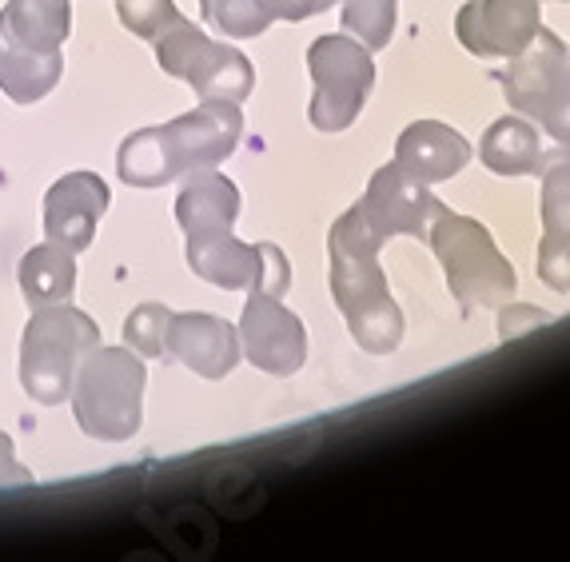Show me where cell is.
<instances>
[{
	"label": "cell",
	"instance_id": "cell-19",
	"mask_svg": "<svg viewBox=\"0 0 570 562\" xmlns=\"http://www.w3.org/2000/svg\"><path fill=\"white\" fill-rule=\"evenodd\" d=\"M188 85L200 92V100H232L244 105L252 88H256V68L252 60L232 48L228 40H208L196 60V68L188 72Z\"/></svg>",
	"mask_w": 570,
	"mask_h": 562
},
{
	"label": "cell",
	"instance_id": "cell-4",
	"mask_svg": "<svg viewBox=\"0 0 570 562\" xmlns=\"http://www.w3.org/2000/svg\"><path fill=\"white\" fill-rule=\"evenodd\" d=\"M431 248H435L439 264H443V276H448L451 296L459 299L463 312H475V307H503L519 292V276H514V264L499 252L491 231L471 216H459V211H443V216L431 219Z\"/></svg>",
	"mask_w": 570,
	"mask_h": 562
},
{
	"label": "cell",
	"instance_id": "cell-29",
	"mask_svg": "<svg viewBox=\"0 0 570 562\" xmlns=\"http://www.w3.org/2000/svg\"><path fill=\"white\" fill-rule=\"evenodd\" d=\"M272 20H307L315 12H327L335 0H259Z\"/></svg>",
	"mask_w": 570,
	"mask_h": 562
},
{
	"label": "cell",
	"instance_id": "cell-11",
	"mask_svg": "<svg viewBox=\"0 0 570 562\" xmlns=\"http://www.w3.org/2000/svg\"><path fill=\"white\" fill-rule=\"evenodd\" d=\"M239 355V327L208 312H171L168 339H164V359L184 363L200 379H228L236 372Z\"/></svg>",
	"mask_w": 570,
	"mask_h": 562
},
{
	"label": "cell",
	"instance_id": "cell-6",
	"mask_svg": "<svg viewBox=\"0 0 570 562\" xmlns=\"http://www.w3.org/2000/svg\"><path fill=\"white\" fill-rule=\"evenodd\" d=\"M307 72H312V125L320 132H343L355 125V116L367 105L371 88H375V60L371 48L360 45L347 32H332V37L312 40L307 48Z\"/></svg>",
	"mask_w": 570,
	"mask_h": 562
},
{
	"label": "cell",
	"instance_id": "cell-5",
	"mask_svg": "<svg viewBox=\"0 0 570 562\" xmlns=\"http://www.w3.org/2000/svg\"><path fill=\"white\" fill-rule=\"evenodd\" d=\"M507 105L534 120L554 144H570V57L554 32L539 29L519 57L499 68Z\"/></svg>",
	"mask_w": 570,
	"mask_h": 562
},
{
	"label": "cell",
	"instance_id": "cell-21",
	"mask_svg": "<svg viewBox=\"0 0 570 562\" xmlns=\"http://www.w3.org/2000/svg\"><path fill=\"white\" fill-rule=\"evenodd\" d=\"M65 60L60 52H32V48L0 45V92L12 105H37L57 88Z\"/></svg>",
	"mask_w": 570,
	"mask_h": 562
},
{
	"label": "cell",
	"instance_id": "cell-16",
	"mask_svg": "<svg viewBox=\"0 0 570 562\" xmlns=\"http://www.w3.org/2000/svg\"><path fill=\"white\" fill-rule=\"evenodd\" d=\"M259 259H264L259 244H244V239L232 236V228L188 236V267L208 284L224 287V292L256 287Z\"/></svg>",
	"mask_w": 570,
	"mask_h": 562
},
{
	"label": "cell",
	"instance_id": "cell-15",
	"mask_svg": "<svg viewBox=\"0 0 570 562\" xmlns=\"http://www.w3.org/2000/svg\"><path fill=\"white\" fill-rule=\"evenodd\" d=\"M395 160H400L415 180L443 184L466 168V160H471V144H466L451 125L419 120V125H407L400 132V140H395Z\"/></svg>",
	"mask_w": 570,
	"mask_h": 562
},
{
	"label": "cell",
	"instance_id": "cell-10",
	"mask_svg": "<svg viewBox=\"0 0 570 562\" xmlns=\"http://www.w3.org/2000/svg\"><path fill=\"white\" fill-rule=\"evenodd\" d=\"M539 29V0H466L455 17L459 45L479 60L519 57Z\"/></svg>",
	"mask_w": 570,
	"mask_h": 562
},
{
	"label": "cell",
	"instance_id": "cell-1",
	"mask_svg": "<svg viewBox=\"0 0 570 562\" xmlns=\"http://www.w3.org/2000/svg\"><path fill=\"white\" fill-rule=\"evenodd\" d=\"M383 239L367 228L360 208H347L332 224V299L347 319V332L367 355H391L403 339V312L391 299L380 267Z\"/></svg>",
	"mask_w": 570,
	"mask_h": 562
},
{
	"label": "cell",
	"instance_id": "cell-30",
	"mask_svg": "<svg viewBox=\"0 0 570 562\" xmlns=\"http://www.w3.org/2000/svg\"><path fill=\"white\" fill-rule=\"evenodd\" d=\"M29 483V471L20 467L17 451H12V438L0 431V486H20Z\"/></svg>",
	"mask_w": 570,
	"mask_h": 562
},
{
	"label": "cell",
	"instance_id": "cell-17",
	"mask_svg": "<svg viewBox=\"0 0 570 562\" xmlns=\"http://www.w3.org/2000/svg\"><path fill=\"white\" fill-rule=\"evenodd\" d=\"M236 216H239V188L228 176H219L216 168H200V172L184 176V188L176 196V219H180L184 236L232 228Z\"/></svg>",
	"mask_w": 570,
	"mask_h": 562
},
{
	"label": "cell",
	"instance_id": "cell-24",
	"mask_svg": "<svg viewBox=\"0 0 570 562\" xmlns=\"http://www.w3.org/2000/svg\"><path fill=\"white\" fill-rule=\"evenodd\" d=\"M208 40H212L208 32L196 29L191 20H180V24H171L160 40H153V45H156V65H160L168 77L188 80V72L196 68V60H200V52H204V45H208Z\"/></svg>",
	"mask_w": 570,
	"mask_h": 562
},
{
	"label": "cell",
	"instance_id": "cell-7",
	"mask_svg": "<svg viewBox=\"0 0 570 562\" xmlns=\"http://www.w3.org/2000/svg\"><path fill=\"white\" fill-rule=\"evenodd\" d=\"M156 136H160L171 176L184 180L188 172L216 168L236 152L239 140H244V116L232 100H200V108L160 125Z\"/></svg>",
	"mask_w": 570,
	"mask_h": 562
},
{
	"label": "cell",
	"instance_id": "cell-31",
	"mask_svg": "<svg viewBox=\"0 0 570 562\" xmlns=\"http://www.w3.org/2000/svg\"><path fill=\"white\" fill-rule=\"evenodd\" d=\"M567 57H570V48H567Z\"/></svg>",
	"mask_w": 570,
	"mask_h": 562
},
{
	"label": "cell",
	"instance_id": "cell-26",
	"mask_svg": "<svg viewBox=\"0 0 570 562\" xmlns=\"http://www.w3.org/2000/svg\"><path fill=\"white\" fill-rule=\"evenodd\" d=\"M120 24L140 40H160L171 24H180V9L176 0H116Z\"/></svg>",
	"mask_w": 570,
	"mask_h": 562
},
{
	"label": "cell",
	"instance_id": "cell-9",
	"mask_svg": "<svg viewBox=\"0 0 570 562\" xmlns=\"http://www.w3.org/2000/svg\"><path fill=\"white\" fill-rule=\"evenodd\" d=\"M239 347L247 363L267 375H295L307 359V332L304 319L287 312L267 292H247L244 319H239Z\"/></svg>",
	"mask_w": 570,
	"mask_h": 562
},
{
	"label": "cell",
	"instance_id": "cell-27",
	"mask_svg": "<svg viewBox=\"0 0 570 562\" xmlns=\"http://www.w3.org/2000/svg\"><path fill=\"white\" fill-rule=\"evenodd\" d=\"M264 259H259V279H256V292H267V296L284 299V292L292 287V267H287L284 252L276 244H259ZM252 292V287H247Z\"/></svg>",
	"mask_w": 570,
	"mask_h": 562
},
{
	"label": "cell",
	"instance_id": "cell-23",
	"mask_svg": "<svg viewBox=\"0 0 570 562\" xmlns=\"http://www.w3.org/2000/svg\"><path fill=\"white\" fill-rule=\"evenodd\" d=\"M395 9H400V0H343V29L371 52L387 48L391 32H395Z\"/></svg>",
	"mask_w": 570,
	"mask_h": 562
},
{
	"label": "cell",
	"instance_id": "cell-14",
	"mask_svg": "<svg viewBox=\"0 0 570 562\" xmlns=\"http://www.w3.org/2000/svg\"><path fill=\"white\" fill-rule=\"evenodd\" d=\"M542 244L539 279L551 292H570V156L542 172Z\"/></svg>",
	"mask_w": 570,
	"mask_h": 562
},
{
	"label": "cell",
	"instance_id": "cell-18",
	"mask_svg": "<svg viewBox=\"0 0 570 562\" xmlns=\"http://www.w3.org/2000/svg\"><path fill=\"white\" fill-rule=\"evenodd\" d=\"M72 37V9L68 0H9L0 12V40L32 52H60Z\"/></svg>",
	"mask_w": 570,
	"mask_h": 562
},
{
	"label": "cell",
	"instance_id": "cell-25",
	"mask_svg": "<svg viewBox=\"0 0 570 562\" xmlns=\"http://www.w3.org/2000/svg\"><path fill=\"white\" fill-rule=\"evenodd\" d=\"M171 312L164 304H140L128 319H124V344L132 347L144 359H160L164 339H168Z\"/></svg>",
	"mask_w": 570,
	"mask_h": 562
},
{
	"label": "cell",
	"instance_id": "cell-8",
	"mask_svg": "<svg viewBox=\"0 0 570 562\" xmlns=\"http://www.w3.org/2000/svg\"><path fill=\"white\" fill-rule=\"evenodd\" d=\"M355 208L367 219V228L387 244L391 236L428 239L431 219L443 216L448 204L439 200L423 180H415L400 160H391L371 176L367 191H363V200Z\"/></svg>",
	"mask_w": 570,
	"mask_h": 562
},
{
	"label": "cell",
	"instance_id": "cell-28",
	"mask_svg": "<svg viewBox=\"0 0 570 562\" xmlns=\"http://www.w3.org/2000/svg\"><path fill=\"white\" fill-rule=\"evenodd\" d=\"M542 324H547V312H539V307H527V304L507 307L503 304V319H499V339H503V344H511L514 335H523L527 327H542Z\"/></svg>",
	"mask_w": 570,
	"mask_h": 562
},
{
	"label": "cell",
	"instance_id": "cell-3",
	"mask_svg": "<svg viewBox=\"0 0 570 562\" xmlns=\"http://www.w3.org/2000/svg\"><path fill=\"white\" fill-rule=\"evenodd\" d=\"M92 347H100V327L80 307L48 304L32 307L20 339V387L40 407H57L72 395L77 367Z\"/></svg>",
	"mask_w": 570,
	"mask_h": 562
},
{
	"label": "cell",
	"instance_id": "cell-2",
	"mask_svg": "<svg viewBox=\"0 0 570 562\" xmlns=\"http://www.w3.org/2000/svg\"><path fill=\"white\" fill-rule=\"evenodd\" d=\"M144 355L132 347H92L72 379V415L88 438L124 443L144 423Z\"/></svg>",
	"mask_w": 570,
	"mask_h": 562
},
{
	"label": "cell",
	"instance_id": "cell-12",
	"mask_svg": "<svg viewBox=\"0 0 570 562\" xmlns=\"http://www.w3.org/2000/svg\"><path fill=\"white\" fill-rule=\"evenodd\" d=\"M112 204V191L96 172L60 176L45 196V236L48 244L68 248L72 256L96 239V224Z\"/></svg>",
	"mask_w": 570,
	"mask_h": 562
},
{
	"label": "cell",
	"instance_id": "cell-22",
	"mask_svg": "<svg viewBox=\"0 0 570 562\" xmlns=\"http://www.w3.org/2000/svg\"><path fill=\"white\" fill-rule=\"evenodd\" d=\"M200 17L208 29H216L219 37L232 40H252L276 24L259 0H200Z\"/></svg>",
	"mask_w": 570,
	"mask_h": 562
},
{
	"label": "cell",
	"instance_id": "cell-13",
	"mask_svg": "<svg viewBox=\"0 0 570 562\" xmlns=\"http://www.w3.org/2000/svg\"><path fill=\"white\" fill-rule=\"evenodd\" d=\"M562 156H570V144L551 148L542 140V128L519 112L494 120L483 132V144H479V160L494 176H542Z\"/></svg>",
	"mask_w": 570,
	"mask_h": 562
},
{
	"label": "cell",
	"instance_id": "cell-20",
	"mask_svg": "<svg viewBox=\"0 0 570 562\" xmlns=\"http://www.w3.org/2000/svg\"><path fill=\"white\" fill-rule=\"evenodd\" d=\"M20 292L29 307L65 304L77 292V256L57 244H37L20 259Z\"/></svg>",
	"mask_w": 570,
	"mask_h": 562
}]
</instances>
